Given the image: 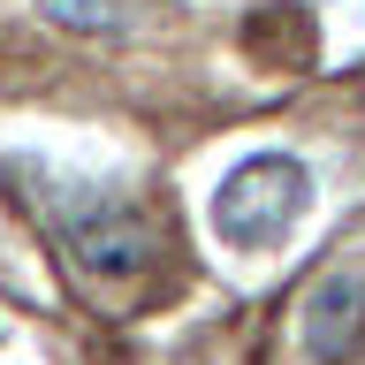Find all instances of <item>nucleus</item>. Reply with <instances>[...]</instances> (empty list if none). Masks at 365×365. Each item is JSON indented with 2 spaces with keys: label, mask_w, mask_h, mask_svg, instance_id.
<instances>
[{
  "label": "nucleus",
  "mask_w": 365,
  "mask_h": 365,
  "mask_svg": "<svg viewBox=\"0 0 365 365\" xmlns=\"http://www.w3.org/2000/svg\"><path fill=\"white\" fill-rule=\"evenodd\" d=\"M304 213H312V168L297 153H244L205 198V221L228 251H282Z\"/></svg>",
  "instance_id": "f257e3e1"
},
{
  "label": "nucleus",
  "mask_w": 365,
  "mask_h": 365,
  "mask_svg": "<svg viewBox=\"0 0 365 365\" xmlns=\"http://www.w3.org/2000/svg\"><path fill=\"white\" fill-rule=\"evenodd\" d=\"M61 244L91 274H137L153 259V228L122 198H76V205H61Z\"/></svg>",
  "instance_id": "f03ea898"
},
{
  "label": "nucleus",
  "mask_w": 365,
  "mask_h": 365,
  "mask_svg": "<svg viewBox=\"0 0 365 365\" xmlns=\"http://www.w3.org/2000/svg\"><path fill=\"white\" fill-rule=\"evenodd\" d=\"M365 327V274L358 267H335L319 274L312 297H304V358L312 365H335Z\"/></svg>",
  "instance_id": "7ed1b4c3"
},
{
  "label": "nucleus",
  "mask_w": 365,
  "mask_h": 365,
  "mask_svg": "<svg viewBox=\"0 0 365 365\" xmlns=\"http://www.w3.org/2000/svg\"><path fill=\"white\" fill-rule=\"evenodd\" d=\"M38 8L68 31H114L122 23V0H38Z\"/></svg>",
  "instance_id": "20e7f679"
}]
</instances>
